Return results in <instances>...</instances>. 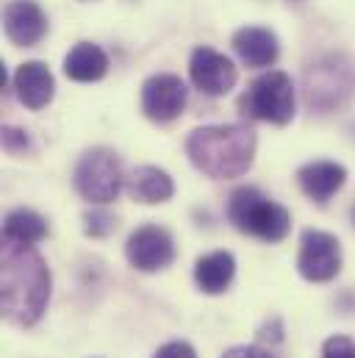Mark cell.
I'll list each match as a JSON object with an SVG mask.
<instances>
[{
    "instance_id": "obj_16",
    "label": "cell",
    "mask_w": 355,
    "mask_h": 358,
    "mask_svg": "<svg viewBox=\"0 0 355 358\" xmlns=\"http://www.w3.org/2000/svg\"><path fill=\"white\" fill-rule=\"evenodd\" d=\"M233 275H236V259L228 250L208 253L194 264V280L205 294H222L231 286Z\"/></svg>"
},
{
    "instance_id": "obj_15",
    "label": "cell",
    "mask_w": 355,
    "mask_h": 358,
    "mask_svg": "<svg viewBox=\"0 0 355 358\" xmlns=\"http://www.w3.org/2000/svg\"><path fill=\"white\" fill-rule=\"evenodd\" d=\"M128 194L136 200V203H145V206H156V203H167L173 194H175V183L170 178V173H164L161 167H153V164H142L136 167L128 178Z\"/></svg>"
},
{
    "instance_id": "obj_10",
    "label": "cell",
    "mask_w": 355,
    "mask_h": 358,
    "mask_svg": "<svg viewBox=\"0 0 355 358\" xmlns=\"http://www.w3.org/2000/svg\"><path fill=\"white\" fill-rule=\"evenodd\" d=\"M186 100H189L186 84L170 73H159L147 78L142 87V111L153 122H173L186 108Z\"/></svg>"
},
{
    "instance_id": "obj_5",
    "label": "cell",
    "mask_w": 355,
    "mask_h": 358,
    "mask_svg": "<svg viewBox=\"0 0 355 358\" xmlns=\"http://www.w3.org/2000/svg\"><path fill=\"white\" fill-rule=\"evenodd\" d=\"M122 180H125L122 178V162L108 148H94V150L84 153L78 167H75L78 194L89 203H97V206L117 200Z\"/></svg>"
},
{
    "instance_id": "obj_21",
    "label": "cell",
    "mask_w": 355,
    "mask_h": 358,
    "mask_svg": "<svg viewBox=\"0 0 355 358\" xmlns=\"http://www.w3.org/2000/svg\"><path fill=\"white\" fill-rule=\"evenodd\" d=\"M153 358H197V353L189 342H167L164 348L156 350Z\"/></svg>"
},
{
    "instance_id": "obj_19",
    "label": "cell",
    "mask_w": 355,
    "mask_h": 358,
    "mask_svg": "<svg viewBox=\"0 0 355 358\" xmlns=\"http://www.w3.org/2000/svg\"><path fill=\"white\" fill-rule=\"evenodd\" d=\"M114 228H117V220L103 208H94V211L84 214V231L92 239H103V236L114 234Z\"/></svg>"
},
{
    "instance_id": "obj_17",
    "label": "cell",
    "mask_w": 355,
    "mask_h": 358,
    "mask_svg": "<svg viewBox=\"0 0 355 358\" xmlns=\"http://www.w3.org/2000/svg\"><path fill=\"white\" fill-rule=\"evenodd\" d=\"M64 73L78 84L100 81L108 73V56L92 42H78L64 59Z\"/></svg>"
},
{
    "instance_id": "obj_6",
    "label": "cell",
    "mask_w": 355,
    "mask_h": 358,
    "mask_svg": "<svg viewBox=\"0 0 355 358\" xmlns=\"http://www.w3.org/2000/svg\"><path fill=\"white\" fill-rule=\"evenodd\" d=\"M355 92L353 64L345 56H328L319 59L305 70V97L308 106L317 108H333L347 103V97Z\"/></svg>"
},
{
    "instance_id": "obj_8",
    "label": "cell",
    "mask_w": 355,
    "mask_h": 358,
    "mask_svg": "<svg viewBox=\"0 0 355 358\" xmlns=\"http://www.w3.org/2000/svg\"><path fill=\"white\" fill-rule=\"evenodd\" d=\"M128 264L139 272H159L175 259V242L161 225H142L128 236L125 245Z\"/></svg>"
},
{
    "instance_id": "obj_18",
    "label": "cell",
    "mask_w": 355,
    "mask_h": 358,
    "mask_svg": "<svg viewBox=\"0 0 355 358\" xmlns=\"http://www.w3.org/2000/svg\"><path fill=\"white\" fill-rule=\"evenodd\" d=\"M48 236V222L34 208H14L8 211L3 222V239L20 242V245H39Z\"/></svg>"
},
{
    "instance_id": "obj_1",
    "label": "cell",
    "mask_w": 355,
    "mask_h": 358,
    "mask_svg": "<svg viewBox=\"0 0 355 358\" xmlns=\"http://www.w3.org/2000/svg\"><path fill=\"white\" fill-rule=\"evenodd\" d=\"M0 308L3 317L20 328L42 320L50 300V269L36 245L3 239L0 250Z\"/></svg>"
},
{
    "instance_id": "obj_23",
    "label": "cell",
    "mask_w": 355,
    "mask_h": 358,
    "mask_svg": "<svg viewBox=\"0 0 355 358\" xmlns=\"http://www.w3.org/2000/svg\"><path fill=\"white\" fill-rule=\"evenodd\" d=\"M222 358H272L264 348H256V345H239V348H231Z\"/></svg>"
},
{
    "instance_id": "obj_13",
    "label": "cell",
    "mask_w": 355,
    "mask_h": 358,
    "mask_svg": "<svg viewBox=\"0 0 355 358\" xmlns=\"http://www.w3.org/2000/svg\"><path fill=\"white\" fill-rule=\"evenodd\" d=\"M345 180H347V170L336 162H311L297 173V183L305 192V197H311L319 206H325L345 186Z\"/></svg>"
},
{
    "instance_id": "obj_2",
    "label": "cell",
    "mask_w": 355,
    "mask_h": 358,
    "mask_svg": "<svg viewBox=\"0 0 355 358\" xmlns=\"http://www.w3.org/2000/svg\"><path fill=\"white\" fill-rule=\"evenodd\" d=\"M186 156L208 178H242L256 159V134L247 125H205L189 134Z\"/></svg>"
},
{
    "instance_id": "obj_4",
    "label": "cell",
    "mask_w": 355,
    "mask_h": 358,
    "mask_svg": "<svg viewBox=\"0 0 355 358\" xmlns=\"http://www.w3.org/2000/svg\"><path fill=\"white\" fill-rule=\"evenodd\" d=\"M239 111L250 120L286 125L294 117V84L286 73L269 70L259 76L239 97Z\"/></svg>"
},
{
    "instance_id": "obj_7",
    "label": "cell",
    "mask_w": 355,
    "mask_h": 358,
    "mask_svg": "<svg viewBox=\"0 0 355 358\" xmlns=\"http://www.w3.org/2000/svg\"><path fill=\"white\" fill-rule=\"evenodd\" d=\"M297 269L305 280L311 283H325L333 280L342 269V245L333 234L325 231H305L300 239V256Z\"/></svg>"
},
{
    "instance_id": "obj_11",
    "label": "cell",
    "mask_w": 355,
    "mask_h": 358,
    "mask_svg": "<svg viewBox=\"0 0 355 358\" xmlns=\"http://www.w3.org/2000/svg\"><path fill=\"white\" fill-rule=\"evenodd\" d=\"M3 28L17 48H34L48 34V17L34 0H11L3 11Z\"/></svg>"
},
{
    "instance_id": "obj_3",
    "label": "cell",
    "mask_w": 355,
    "mask_h": 358,
    "mask_svg": "<svg viewBox=\"0 0 355 358\" xmlns=\"http://www.w3.org/2000/svg\"><path fill=\"white\" fill-rule=\"evenodd\" d=\"M228 220L233 222L236 231H242L247 236H256L261 242H269V245L286 239V234L291 228L289 211L283 206L272 203L256 186H242L231 194Z\"/></svg>"
},
{
    "instance_id": "obj_14",
    "label": "cell",
    "mask_w": 355,
    "mask_h": 358,
    "mask_svg": "<svg viewBox=\"0 0 355 358\" xmlns=\"http://www.w3.org/2000/svg\"><path fill=\"white\" fill-rule=\"evenodd\" d=\"M233 50L247 67H272L277 62V53H280L277 36L261 25L239 28L233 36Z\"/></svg>"
},
{
    "instance_id": "obj_22",
    "label": "cell",
    "mask_w": 355,
    "mask_h": 358,
    "mask_svg": "<svg viewBox=\"0 0 355 358\" xmlns=\"http://www.w3.org/2000/svg\"><path fill=\"white\" fill-rule=\"evenodd\" d=\"M3 145L8 153H22V150H28V136H25V131L3 128Z\"/></svg>"
},
{
    "instance_id": "obj_9",
    "label": "cell",
    "mask_w": 355,
    "mask_h": 358,
    "mask_svg": "<svg viewBox=\"0 0 355 358\" xmlns=\"http://www.w3.org/2000/svg\"><path fill=\"white\" fill-rule=\"evenodd\" d=\"M189 78L194 84V90H200L208 97H222L233 90L236 84V67L233 62L214 50V48H194L191 59H189Z\"/></svg>"
},
{
    "instance_id": "obj_12",
    "label": "cell",
    "mask_w": 355,
    "mask_h": 358,
    "mask_svg": "<svg viewBox=\"0 0 355 358\" xmlns=\"http://www.w3.org/2000/svg\"><path fill=\"white\" fill-rule=\"evenodd\" d=\"M14 92L25 108L39 111L53 100V92H56L53 73L42 62H25L14 73Z\"/></svg>"
},
{
    "instance_id": "obj_20",
    "label": "cell",
    "mask_w": 355,
    "mask_h": 358,
    "mask_svg": "<svg viewBox=\"0 0 355 358\" xmlns=\"http://www.w3.org/2000/svg\"><path fill=\"white\" fill-rule=\"evenodd\" d=\"M322 358H355V339H350V336H331L322 345Z\"/></svg>"
}]
</instances>
